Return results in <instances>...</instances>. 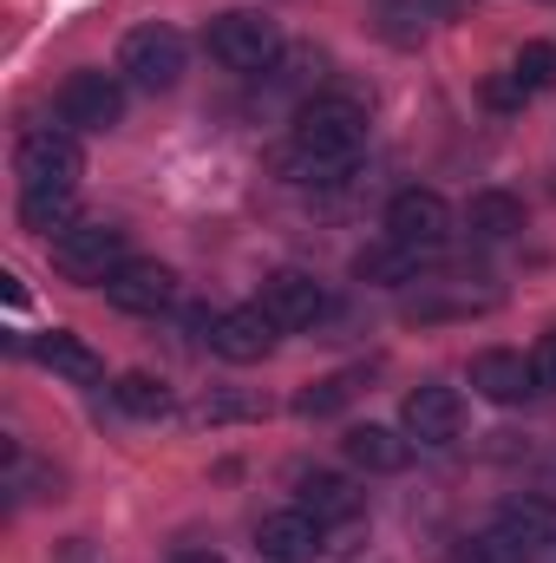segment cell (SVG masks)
I'll return each mask as SVG.
<instances>
[{
	"mask_svg": "<svg viewBox=\"0 0 556 563\" xmlns=\"http://www.w3.org/2000/svg\"><path fill=\"white\" fill-rule=\"evenodd\" d=\"M360 144H367V112L360 106H347V99H314L301 119H294V144H288V170H301V177H334V170H347L354 157H360Z\"/></svg>",
	"mask_w": 556,
	"mask_h": 563,
	"instance_id": "cell-1",
	"label": "cell"
},
{
	"mask_svg": "<svg viewBox=\"0 0 556 563\" xmlns=\"http://www.w3.org/2000/svg\"><path fill=\"white\" fill-rule=\"evenodd\" d=\"M125 263H132V256H125V230H112V223L79 217L73 230L53 236V269H59L66 282H92V288H105Z\"/></svg>",
	"mask_w": 556,
	"mask_h": 563,
	"instance_id": "cell-2",
	"label": "cell"
},
{
	"mask_svg": "<svg viewBox=\"0 0 556 563\" xmlns=\"http://www.w3.org/2000/svg\"><path fill=\"white\" fill-rule=\"evenodd\" d=\"M281 53V26L256 7H236L223 20H210V59H223L230 73H269Z\"/></svg>",
	"mask_w": 556,
	"mask_h": 563,
	"instance_id": "cell-3",
	"label": "cell"
},
{
	"mask_svg": "<svg viewBox=\"0 0 556 563\" xmlns=\"http://www.w3.org/2000/svg\"><path fill=\"white\" fill-rule=\"evenodd\" d=\"M13 170H20V190H73L86 177V151L66 125H46V132H26L13 151Z\"/></svg>",
	"mask_w": 556,
	"mask_h": 563,
	"instance_id": "cell-4",
	"label": "cell"
},
{
	"mask_svg": "<svg viewBox=\"0 0 556 563\" xmlns=\"http://www.w3.org/2000/svg\"><path fill=\"white\" fill-rule=\"evenodd\" d=\"M184 66H190V46H184L177 26H138V33H125V46H119V73H125L138 92H170V86L184 79Z\"/></svg>",
	"mask_w": 556,
	"mask_h": 563,
	"instance_id": "cell-5",
	"label": "cell"
},
{
	"mask_svg": "<svg viewBox=\"0 0 556 563\" xmlns=\"http://www.w3.org/2000/svg\"><path fill=\"white\" fill-rule=\"evenodd\" d=\"M59 119L66 132H112L125 119V86L112 73H73L59 86Z\"/></svg>",
	"mask_w": 556,
	"mask_h": 563,
	"instance_id": "cell-6",
	"label": "cell"
},
{
	"mask_svg": "<svg viewBox=\"0 0 556 563\" xmlns=\"http://www.w3.org/2000/svg\"><path fill=\"white\" fill-rule=\"evenodd\" d=\"M203 328H210V347H216L230 367H256V361H269V354H276V334H281L263 308H223V314H210Z\"/></svg>",
	"mask_w": 556,
	"mask_h": 563,
	"instance_id": "cell-7",
	"label": "cell"
},
{
	"mask_svg": "<svg viewBox=\"0 0 556 563\" xmlns=\"http://www.w3.org/2000/svg\"><path fill=\"white\" fill-rule=\"evenodd\" d=\"M387 236L393 243H419V250H438L452 236V203L438 190H400L387 203Z\"/></svg>",
	"mask_w": 556,
	"mask_h": 563,
	"instance_id": "cell-8",
	"label": "cell"
},
{
	"mask_svg": "<svg viewBox=\"0 0 556 563\" xmlns=\"http://www.w3.org/2000/svg\"><path fill=\"white\" fill-rule=\"evenodd\" d=\"M276 328H314L321 314H327V288L314 276H301V269H276V276L263 282V301H256Z\"/></svg>",
	"mask_w": 556,
	"mask_h": 563,
	"instance_id": "cell-9",
	"label": "cell"
},
{
	"mask_svg": "<svg viewBox=\"0 0 556 563\" xmlns=\"http://www.w3.org/2000/svg\"><path fill=\"white\" fill-rule=\"evenodd\" d=\"M400 426L413 432L419 445H452L465 432V400L452 387H419V394H407V407H400Z\"/></svg>",
	"mask_w": 556,
	"mask_h": 563,
	"instance_id": "cell-10",
	"label": "cell"
},
{
	"mask_svg": "<svg viewBox=\"0 0 556 563\" xmlns=\"http://www.w3.org/2000/svg\"><path fill=\"white\" fill-rule=\"evenodd\" d=\"M341 452H347V465L354 472H374V478H393V472H407L413 465V432L400 426H354L347 439H341Z\"/></svg>",
	"mask_w": 556,
	"mask_h": 563,
	"instance_id": "cell-11",
	"label": "cell"
},
{
	"mask_svg": "<svg viewBox=\"0 0 556 563\" xmlns=\"http://www.w3.org/2000/svg\"><path fill=\"white\" fill-rule=\"evenodd\" d=\"M256 551L263 563H314L321 551V525L294 505V511H269L263 525H256Z\"/></svg>",
	"mask_w": 556,
	"mask_h": 563,
	"instance_id": "cell-12",
	"label": "cell"
},
{
	"mask_svg": "<svg viewBox=\"0 0 556 563\" xmlns=\"http://www.w3.org/2000/svg\"><path fill=\"white\" fill-rule=\"evenodd\" d=\"M170 295H177V276L164 263H138V256L105 282V301L125 314H157V308H170Z\"/></svg>",
	"mask_w": 556,
	"mask_h": 563,
	"instance_id": "cell-13",
	"label": "cell"
},
{
	"mask_svg": "<svg viewBox=\"0 0 556 563\" xmlns=\"http://www.w3.org/2000/svg\"><path fill=\"white\" fill-rule=\"evenodd\" d=\"M471 387H478L491 407H518L524 394H537V374H531L524 354H511V347H485V354L471 361Z\"/></svg>",
	"mask_w": 556,
	"mask_h": 563,
	"instance_id": "cell-14",
	"label": "cell"
},
{
	"mask_svg": "<svg viewBox=\"0 0 556 563\" xmlns=\"http://www.w3.org/2000/svg\"><path fill=\"white\" fill-rule=\"evenodd\" d=\"M33 354H40V367H53V374H59V380H73V387H99V380H105V361H99L79 334H66V328L40 334V341H33Z\"/></svg>",
	"mask_w": 556,
	"mask_h": 563,
	"instance_id": "cell-15",
	"label": "cell"
},
{
	"mask_svg": "<svg viewBox=\"0 0 556 563\" xmlns=\"http://www.w3.org/2000/svg\"><path fill=\"white\" fill-rule=\"evenodd\" d=\"M301 511L314 525H354L360 518V492L341 478V472H308L301 478Z\"/></svg>",
	"mask_w": 556,
	"mask_h": 563,
	"instance_id": "cell-16",
	"label": "cell"
},
{
	"mask_svg": "<svg viewBox=\"0 0 556 563\" xmlns=\"http://www.w3.org/2000/svg\"><path fill=\"white\" fill-rule=\"evenodd\" d=\"M432 263V250H419V243H374V250H360L354 256V276L360 282H413L419 269Z\"/></svg>",
	"mask_w": 556,
	"mask_h": 563,
	"instance_id": "cell-17",
	"label": "cell"
},
{
	"mask_svg": "<svg viewBox=\"0 0 556 563\" xmlns=\"http://www.w3.org/2000/svg\"><path fill=\"white\" fill-rule=\"evenodd\" d=\"M465 223H471V236L504 243V236H518V230H524V203H518L511 190H478V197H471V210H465Z\"/></svg>",
	"mask_w": 556,
	"mask_h": 563,
	"instance_id": "cell-18",
	"label": "cell"
},
{
	"mask_svg": "<svg viewBox=\"0 0 556 563\" xmlns=\"http://www.w3.org/2000/svg\"><path fill=\"white\" fill-rule=\"evenodd\" d=\"M112 400H119L132 420H164V413H170V387H164L157 374H119V380H112Z\"/></svg>",
	"mask_w": 556,
	"mask_h": 563,
	"instance_id": "cell-19",
	"label": "cell"
},
{
	"mask_svg": "<svg viewBox=\"0 0 556 563\" xmlns=\"http://www.w3.org/2000/svg\"><path fill=\"white\" fill-rule=\"evenodd\" d=\"M20 223L26 230H73L79 210H73V190H20Z\"/></svg>",
	"mask_w": 556,
	"mask_h": 563,
	"instance_id": "cell-20",
	"label": "cell"
},
{
	"mask_svg": "<svg viewBox=\"0 0 556 563\" xmlns=\"http://www.w3.org/2000/svg\"><path fill=\"white\" fill-rule=\"evenodd\" d=\"M511 79H518V92H524V99H531V92H544V86H556V46L531 40V46L511 59Z\"/></svg>",
	"mask_w": 556,
	"mask_h": 563,
	"instance_id": "cell-21",
	"label": "cell"
},
{
	"mask_svg": "<svg viewBox=\"0 0 556 563\" xmlns=\"http://www.w3.org/2000/svg\"><path fill=\"white\" fill-rule=\"evenodd\" d=\"M354 400V374H327V380H314L301 400H294V413H308V420H321V413H341Z\"/></svg>",
	"mask_w": 556,
	"mask_h": 563,
	"instance_id": "cell-22",
	"label": "cell"
},
{
	"mask_svg": "<svg viewBox=\"0 0 556 563\" xmlns=\"http://www.w3.org/2000/svg\"><path fill=\"white\" fill-rule=\"evenodd\" d=\"M531 374H537V394H556V334H544V341H537Z\"/></svg>",
	"mask_w": 556,
	"mask_h": 563,
	"instance_id": "cell-23",
	"label": "cell"
},
{
	"mask_svg": "<svg viewBox=\"0 0 556 563\" xmlns=\"http://www.w3.org/2000/svg\"><path fill=\"white\" fill-rule=\"evenodd\" d=\"M170 563H223L216 551H184V558H170Z\"/></svg>",
	"mask_w": 556,
	"mask_h": 563,
	"instance_id": "cell-24",
	"label": "cell"
},
{
	"mask_svg": "<svg viewBox=\"0 0 556 563\" xmlns=\"http://www.w3.org/2000/svg\"><path fill=\"white\" fill-rule=\"evenodd\" d=\"M537 563H556V531L544 538V551H537Z\"/></svg>",
	"mask_w": 556,
	"mask_h": 563,
	"instance_id": "cell-25",
	"label": "cell"
}]
</instances>
